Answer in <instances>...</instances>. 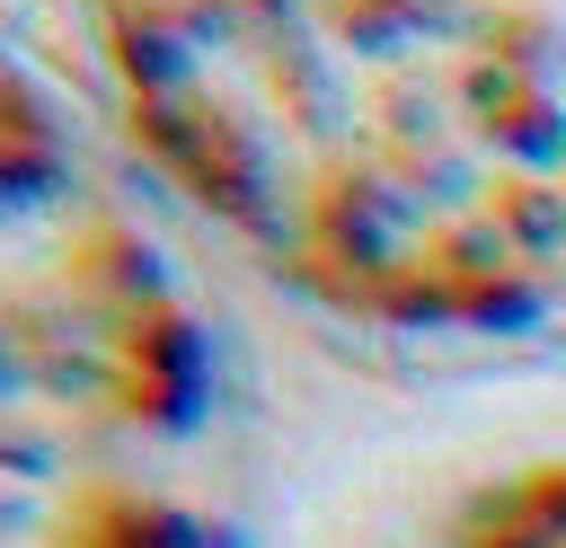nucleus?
I'll list each match as a JSON object with an SVG mask.
<instances>
[{
	"instance_id": "dca6fc26",
	"label": "nucleus",
	"mask_w": 566,
	"mask_h": 548,
	"mask_svg": "<svg viewBox=\"0 0 566 548\" xmlns=\"http://www.w3.org/2000/svg\"><path fill=\"white\" fill-rule=\"evenodd\" d=\"M27 371H35V354H27V318H18V309H0V407L27 389ZM0 424H9V415H0Z\"/></svg>"
},
{
	"instance_id": "7ed1b4c3",
	"label": "nucleus",
	"mask_w": 566,
	"mask_h": 548,
	"mask_svg": "<svg viewBox=\"0 0 566 548\" xmlns=\"http://www.w3.org/2000/svg\"><path fill=\"white\" fill-rule=\"evenodd\" d=\"M106 389H115V407L133 424L186 433L212 407V327L186 301H159L142 318H124L115 345H106Z\"/></svg>"
},
{
	"instance_id": "f3484780",
	"label": "nucleus",
	"mask_w": 566,
	"mask_h": 548,
	"mask_svg": "<svg viewBox=\"0 0 566 548\" xmlns=\"http://www.w3.org/2000/svg\"><path fill=\"white\" fill-rule=\"evenodd\" d=\"M460 548H548V539H531V530H513V521H495V513L478 504V513H469V539H460Z\"/></svg>"
},
{
	"instance_id": "39448f33",
	"label": "nucleus",
	"mask_w": 566,
	"mask_h": 548,
	"mask_svg": "<svg viewBox=\"0 0 566 548\" xmlns=\"http://www.w3.org/2000/svg\"><path fill=\"white\" fill-rule=\"evenodd\" d=\"M460 106H469V133L513 177H557L566 168V97L557 88H531L495 62H460Z\"/></svg>"
},
{
	"instance_id": "9b49d317",
	"label": "nucleus",
	"mask_w": 566,
	"mask_h": 548,
	"mask_svg": "<svg viewBox=\"0 0 566 548\" xmlns=\"http://www.w3.org/2000/svg\"><path fill=\"white\" fill-rule=\"evenodd\" d=\"M478 62L513 71V80H531V88H557V80H566V27H557L548 9H495V18L478 27Z\"/></svg>"
},
{
	"instance_id": "6e6552de",
	"label": "nucleus",
	"mask_w": 566,
	"mask_h": 548,
	"mask_svg": "<svg viewBox=\"0 0 566 548\" xmlns=\"http://www.w3.org/2000/svg\"><path fill=\"white\" fill-rule=\"evenodd\" d=\"M460 9L451 0H318V27L354 53V62H398L424 35H442Z\"/></svg>"
},
{
	"instance_id": "423d86ee",
	"label": "nucleus",
	"mask_w": 566,
	"mask_h": 548,
	"mask_svg": "<svg viewBox=\"0 0 566 548\" xmlns=\"http://www.w3.org/2000/svg\"><path fill=\"white\" fill-rule=\"evenodd\" d=\"M62 292H80L88 309H106L115 327L124 318H142V309H159V301H177L168 292V256H159V239H142V221H88L80 239H71V256H62Z\"/></svg>"
},
{
	"instance_id": "2eb2a0df",
	"label": "nucleus",
	"mask_w": 566,
	"mask_h": 548,
	"mask_svg": "<svg viewBox=\"0 0 566 548\" xmlns=\"http://www.w3.org/2000/svg\"><path fill=\"white\" fill-rule=\"evenodd\" d=\"M0 141H44L53 150V97L18 62H0Z\"/></svg>"
},
{
	"instance_id": "1a4fd4ad",
	"label": "nucleus",
	"mask_w": 566,
	"mask_h": 548,
	"mask_svg": "<svg viewBox=\"0 0 566 548\" xmlns=\"http://www.w3.org/2000/svg\"><path fill=\"white\" fill-rule=\"evenodd\" d=\"M442 283V274H433ZM451 292V327H469V336H522V327H539L548 318V283H539V265H522V256H504V265H486V274H469V283H442Z\"/></svg>"
},
{
	"instance_id": "f03ea898",
	"label": "nucleus",
	"mask_w": 566,
	"mask_h": 548,
	"mask_svg": "<svg viewBox=\"0 0 566 548\" xmlns=\"http://www.w3.org/2000/svg\"><path fill=\"white\" fill-rule=\"evenodd\" d=\"M310 247L336 265V274H354V292L363 283H380V274H398L416 247H424V186L398 168V159H380V150H354V159H327L318 177H310Z\"/></svg>"
},
{
	"instance_id": "4468645a",
	"label": "nucleus",
	"mask_w": 566,
	"mask_h": 548,
	"mask_svg": "<svg viewBox=\"0 0 566 548\" xmlns=\"http://www.w3.org/2000/svg\"><path fill=\"white\" fill-rule=\"evenodd\" d=\"M274 97H283V124H301V133H327L336 124V88H327V71L310 53H283L274 62Z\"/></svg>"
},
{
	"instance_id": "9d476101",
	"label": "nucleus",
	"mask_w": 566,
	"mask_h": 548,
	"mask_svg": "<svg viewBox=\"0 0 566 548\" xmlns=\"http://www.w3.org/2000/svg\"><path fill=\"white\" fill-rule=\"evenodd\" d=\"M486 221H495V239H504L522 265L566 256V177H504V186L486 194Z\"/></svg>"
},
{
	"instance_id": "f257e3e1",
	"label": "nucleus",
	"mask_w": 566,
	"mask_h": 548,
	"mask_svg": "<svg viewBox=\"0 0 566 548\" xmlns=\"http://www.w3.org/2000/svg\"><path fill=\"white\" fill-rule=\"evenodd\" d=\"M133 141L195 194L212 203L221 221H265L274 212V141L221 106V97H159V106H133Z\"/></svg>"
},
{
	"instance_id": "20e7f679",
	"label": "nucleus",
	"mask_w": 566,
	"mask_h": 548,
	"mask_svg": "<svg viewBox=\"0 0 566 548\" xmlns=\"http://www.w3.org/2000/svg\"><path fill=\"white\" fill-rule=\"evenodd\" d=\"M239 9L230 0H106V62L124 71L133 106H159V97H195L203 80V35L230 27Z\"/></svg>"
},
{
	"instance_id": "f8f14e48",
	"label": "nucleus",
	"mask_w": 566,
	"mask_h": 548,
	"mask_svg": "<svg viewBox=\"0 0 566 548\" xmlns=\"http://www.w3.org/2000/svg\"><path fill=\"white\" fill-rule=\"evenodd\" d=\"M62 186H71L62 150H44V141H0V221H35L44 203H62Z\"/></svg>"
},
{
	"instance_id": "ddd939ff",
	"label": "nucleus",
	"mask_w": 566,
	"mask_h": 548,
	"mask_svg": "<svg viewBox=\"0 0 566 548\" xmlns=\"http://www.w3.org/2000/svg\"><path fill=\"white\" fill-rule=\"evenodd\" d=\"M486 513L513 521V530H531V539H548V548H566V468H531V477H513L504 495H486Z\"/></svg>"
},
{
	"instance_id": "0eeeda50",
	"label": "nucleus",
	"mask_w": 566,
	"mask_h": 548,
	"mask_svg": "<svg viewBox=\"0 0 566 548\" xmlns=\"http://www.w3.org/2000/svg\"><path fill=\"white\" fill-rule=\"evenodd\" d=\"M62 548H203V521L133 486H88L62 521Z\"/></svg>"
},
{
	"instance_id": "a211bd4d",
	"label": "nucleus",
	"mask_w": 566,
	"mask_h": 548,
	"mask_svg": "<svg viewBox=\"0 0 566 548\" xmlns=\"http://www.w3.org/2000/svg\"><path fill=\"white\" fill-rule=\"evenodd\" d=\"M35 460H44L35 442H9V433H0V513H9V486H18V477H27Z\"/></svg>"
}]
</instances>
